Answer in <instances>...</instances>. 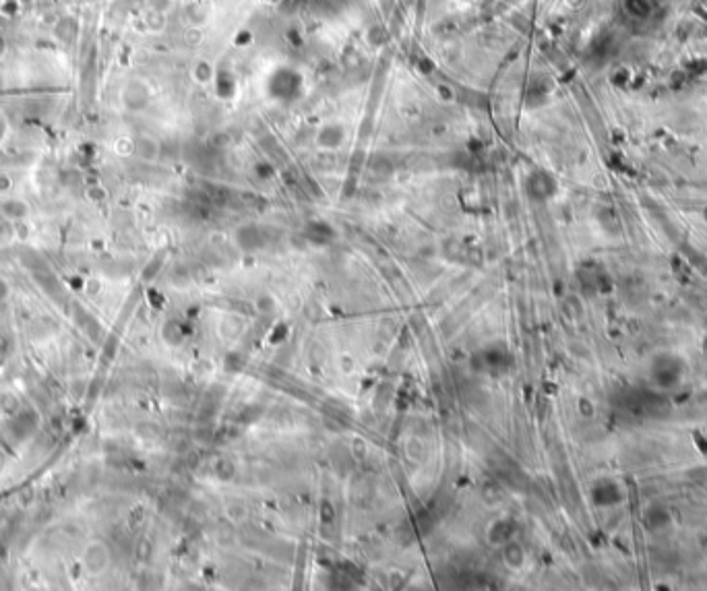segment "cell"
<instances>
[{
    "instance_id": "6da1fadb",
    "label": "cell",
    "mask_w": 707,
    "mask_h": 591,
    "mask_svg": "<svg viewBox=\"0 0 707 591\" xmlns=\"http://www.w3.org/2000/svg\"><path fill=\"white\" fill-rule=\"evenodd\" d=\"M683 368L674 356H660L652 366V378L662 389H672L680 383Z\"/></svg>"
},
{
    "instance_id": "7a4b0ae2",
    "label": "cell",
    "mask_w": 707,
    "mask_h": 591,
    "mask_svg": "<svg viewBox=\"0 0 707 591\" xmlns=\"http://www.w3.org/2000/svg\"><path fill=\"white\" fill-rule=\"evenodd\" d=\"M592 497L596 499L598 504H614L620 500V488L614 482H600L592 490Z\"/></svg>"
}]
</instances>
